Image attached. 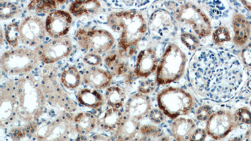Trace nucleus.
Segmentation results:
<instances>
[{
	"label": "nucleus",
	"mask_w": 251,
	"mask_h": 141,
	"mask_svg": "<svg viewBox=\"0 0 251 141\" xmlns=\"http://www.w3.org/2000/svg\"><path fill=\"white\" fill-rule=\"evenodd\" d=\"M250 106L251 107V101H250Z\"/></svg>",
	"instance_id": "obj_49"
},
{
	"label": "nucleus",
	"mask_w": 251,
	"mask_h": 141,
	"mask_svg": "<svg viewBox=\"0 0 251 141\" xmlns=\"http://www.w3.org/2000/svg\"><path fill=\"white\" fill-rule=\"evenodd\" d=\"M107 23L114 31L120 33L118 44L120 54L125 57H131L148 30L142 13L136 10L114 12L107 17Z\"/></svg>",
	"instance_id": "obj_2"
},
{
	"label": "nucleus",
	"mask_w": 251,
	"mask_h": 141,
	"mask_svg": "<svg viewBox=\"0 0 251 141\" xmlns=\"http://www.w3.org/2000/svg\"><path fill=\"white\" fill-rule=\"evenodd\" d=\"M156 87V83L151 80H144V81L141 83L140 86H139L138 91L139 93L147 94L151 93L153 92Z\"/></svg>",
	"instance_id": "obj_37"
},
{
	"label": "nucleus",
	"mask_w": 251,
	"mask_h": 141,
	"mask_svg": "<svg viewBox=\"0 0 251 141\" xmlns=\"http://www.w3.org/2000/svg\"><path fill=\"white\" fill-rule=\"evenodd\" d=\"M132 141H153V139L147 137V136H141L140 137H136Z\"/></svg>",
	"instance_id": "obj_43"
},
{
	"label": "nucleus",
	"mask_w": 251,
	"mask_h": 141,
	"mask_svg": "<svg viewBox=\"0 0 251 141\" xmlns=\"http://www.w3.org/2000/svg\"><path fill=\"white\" fill-rule=\"evenodd\" d=\"M247 86L250 89V90L251 91V80L247 83Z\"/></svg>",
	"instance_id": "obj_48"
},
{
	"label": "nucleus",
	"mask_w": 251,
	"mask_h": 141,
	"mask_svg": "<svg viewBox=\"0 0 251 141\" xmlns=\"http://www.w3.org/2000/svg\"><path fill=\"white\" fill-rule=\"evenodd\" d=\"M174 19L181 25L191 28L201 37L211 34L212 24L209 19L201 8L191 2L177 6L174 11Z\"/></svg>",
	"instance_id": "obj_6"
},
{
	"label": "nucleus",
	"mask_w": 251,
	"mask_h": 141,
	"mask_svg": "<svg viewBox=\"0 0 251 141\" xmlns=\"http://www.w3.org/2000/svg\"><path fill=\"white\" fill-rule=\"evenodd\" d=\"M84 61L89 66H97L102 62V57L100 55L89 53L85 56Z\"/></svg>",
	"instance_id": "obj_40"
},
{
	"label": "nucleus",
	"mask_w": 251,
	"mask_h": 141,
	"mask_svg": "<svg viewBox=\"0 0 251 141\" xmlns=\"http://www.w3.org/2000/svg\"><path fill=\"white\" fill-rule=\"evenodd\" d=\"M196 124L191 118L180 117L176 118L170 125L173 138L176 141H188Z\"/></svg>",
	"instance_id": "obj_19"
},
{
	"label": "nucleus",
	"mask_w": 251,
	"mask_h": 141,
	"mask_svg": "<svg viewBox=\"0 0 251 141\" xmlns=\"http://www.w3.org/2000/svg\"><path fill=\"white\" fill-rule=\"evenodd\" d=\"M151 106L149 96L141 93L134 94L126 103L125 116L140 121L149 115Z\"/></svg>",
	"instance_id": "obj_16"
},
{
	"label": "nucleus",
	"mask_w": 251,
	"mask_h": 141,
	"mask_svg": "<svg viewBox=\"0 0 251 141\" xmlns=\"http://www.w3.org/2000/svg\"><path fill=\"white\" fill-rule=\"evenodd\" d=\"M241 58L243 64L248 69H251V44L244 47L242 50Z\"/></svg>",
	"instance_id": "obj_38"
},
{
	"label": "nucleus",
	"mask_w": 251,
	"mask_h": 141,
	"mask_svg": "<svg viewBox=\"0 0 251 141\" xmlns=\"http://www.w3.org/2000/svg\"><path fill=\"white\" fill-rule=\"evenodd\" d=\"M141 135L147 136L148 138L153 139L160 138L163 136V130L156 125L148 124L141 126L140 130Z\"/></svg>",
	"instance_id": "obj_33"
},
{
	"label": "nucleus",
	"mask_w": 251,
	"mask_h": 141,
	"mask_svg": "<svg viewBox=\"0 0 251 141\" xmlns=\"http://www.w3.org/2000/svg\"><path fill=\"white\" fill-rule=\"evenodd\" d=\"M241 2L243 4L244 7L251 12V1H241Z\"/></svg>",
	"instance_id": "obj_44"
},
{
	"label": "nucleus",
	"mask_w": 251,
	"mask_h": 141,
	"mask_svg": "<svg viewBox=\"0 0 251 141\" xmlns=\"http://www.w3.org/2000/svg\"><path fill=\"white\" fill-rule=\"evenodd\" d=\"M235 121L238 124L251 125V111L247 107H241L234 113Z\"/></svg>",
	"instance_id": "obj_34"
},
{
	"label": "nucleus",
	"mask_w": 251,
	"mask_h": 141,
	"mask_svg": "<svg viewBox=\"0 0 251 141\" xmlns=\"http://www.w3.org/2000/svg\"><path fill=\"white\" fill-rule=\"evenodd\" d=\"M89 141H116L104 134H94L89 139Z\"/></svg>",
	"instance_id": "obj_41"
},
{
	"label": "nucleus",
	"mask_w": 251,
	"mask_h": 141,
	"mask_svg": "<svg viewBox=\"0 0 251 141\" xmlns=\"http://www.w3.org/2000/svg\"><path fill=\"white\" fill-rule=\"evenodd\" d=\"M101 4L96 0H82L73 2L69 10L72 15L76 17L97 14L101 10Z\"/></svg>",
	"instance_id": "obj_23"
},
{
	"label": "nucleus",
	"mask_w": 251,
	"mask_h": 141,
	"mask_svg": "<svg viewBox=\"0 0 251 141\" xmlns=\"http://www.w3.org/2000/svg\"><path fill=\"white\" fill-rule=\"evenodd\" d=\"M232 25L234 30V44L239 47H243L248 43L251 32L250 21L241 13H235L233 16Z\"/></svg>",
	"instance_id": "obj_18"
},
{
	"label": "nucleus",
	"mask_w": 251,
	"mask_h": 141,
	"mask_svg": "<svg viewBox=\"0 0 251 141\" xmlns=\"http://www.w3.org/2000/svg\"><path fill=\"white\" fill-rule=\"evenodd\" d=\"M207 136V133L205 129L196 128L188 141H205Z\"/></svg>",
	"instance_id": "obj_39"
},
{
	"label": "nucleus",
	"mask_w": 251,
	"mask_h": 141,
	"mask_svg": "<svg viewBox=\"0 0 251 141\" xmlns=\"http://www.w3.org/2000/svg\"><path fill=\"white\" fill-rule=\"evenodd\" d=\"M65 1H32L28 8L31 11L37 13H47L57 8L60 4L66 3Z\"/></svg>",
	"instance_id": "obj_28"
},
{
	"label": "nucleus",
	"mask_w": 251,
	"mask_h": 141,
	"mask_svg": "<svg viewBox=\"0 0 251 141\" xmlns=\"http://www.w3.org/2000/svg\"><path fill=\"white\" fill-rule=\"evenodd\" d=\"M111 80L110 73L97 67L89 69L83 74L85 84L96 89L106 88L111 84Z\"/></svg>",
	"instance_id": "obj_20"
},
{
	"label": "nucleus",
	"mask_w": 251,
	"mask_h": 141,
	"mask_svg": "<svg viewBox=\"0 0 251 141\" xmlns=\"http://www.w3.org/2000/svg\"><path fill=\"white\" fill-rule=\"evenodd\" d=\"M72 50L73 44L67 36L53 39L37 48L40 61L46 64H53L69 57Z\"/></svg>",
	"instance_id": "obj_11"
},
{
	"label": "nucleus",
	"mask_w": 251,
	"mask_h": 141,
	"mask_svg": "<svg viewBox=\"0 0 251 141\" xmlns=\"http://www.w3.org/2000/svg\"><path fill=\"white\" fill-rule=\"evenodd\" d=\"M46 24L37 16H30L20 24V41L29 47L39 46L46 35Z\"/></svg>",
	"instance_id": "obj_13"
},
{
	"label": "nucleus",
	"mask_w": 251,
	"mask_h": 141,
	"mask_svg": "<svg viewBox=\"0 0 251 141\" xmlns=\"http://www.w3.org/2000/svg\"><path fill=\"white\" fill-rule=\"evenodd\" d=\"M125 116L120 109L110 108L98 118V125L106 131H116L122 124Z\"/></svg>",
	"instance_id": "obj_22"
},
{
	"label": "nucleus",
	"mask_w": 251,
	"mask_h": 141,
	"mask_svg": "<svg viewBox=\"0 0 251 141\" xmlns=\"http://www.w3.org/2000/svg\"><path fill=\"white\" fill-rule=\"evenodd\" d=\"M239 124L235 121L234 114L226 110L214 112L206 122L207 135L216 141L227 137Z\"/></svg>",
	"instance_id": "obj_10"
},
{
	"label": "nucleus",
	"mask_w": 251,
	"mask_h": 141,
	"mask_svg": "<svg viewBox=\"0 0 251 141\" xmlns=\"http://www.w3.org/2000/svg\"><path fill=\"white\" fill-rule=\"evenodd\" d=\"M228 141H242V139L240 138H235L232 139V140Z\"/></svg>",
	"instance_id": "obj_47"
},
{
	"label": "nucleus",
	"mask_w": 251,
	"mask_h": 141,
	"mask_svg": "<svg viewBox=\"0 0 251 141\" xmlns=\"http://www.w3.org/2000/svg\"><path fill=\"white\" fill-rule=\"evenodd\" d=\"M17 97V115L27 123L37 121L46 108V97L37 80L30 75L15 83Z\"/></svg>",
	"instance_id": "obj_3"
},
{
	"label": "nucleus",
	"mask_w": 251,
	"mask_h": 141,
	"mask_svg": "<svg viewBox=\"0 0 251 141\" xmlns=\"http://www.w3.org/2000/svg\"><path fill=\"white\" fill-rule=\"evenodd\" d=\"M140 128V121L125 116L122 124L116 130L114 138L116 141H132L137 136Z\"/></svg>",
	"instance_id": "obj_21"
},
{
	"label": "nucleus",
	"mask_w": 251,
	"mask_h": 141,
	"mask_svg": "<svg viewBox=\"0 0 251 141\" xmlns=\"http://www.w3.org/2000/svg\"><path fill=\"white\" fill-rule=\"evenodd\" d=\"M242 141H251V127L246 132Z\"/></svg>",
	"instance_id": "obj_42"
},
{
	"label": "nucleus",
	"mask_w": 251,
	"mask_h": 141,
	"mask_svg": "<svg viewBox=\"0 0 251 141\" xmlns=\"http://www.w3.org/2000/svg\"><path fill=\"white\" fill-rule=\"evenodd\" d=\"M157 103L165 115L174 120L187 115L194 107L191 94L179 87H169L163 89L157 96Z\"/></svg>",
	"instance_id": "obj_5"
},
{
	"label": "nucleus",
	"mask_w": 251,
	"mask_h": 141,
	"mask_svg": "<svg viewBox=\"0 0 251 141\" xmlns=\"http://www.w3.org/2000/svg\"><path fill=\"white\" fill-rule=\"evenodd\" d=\"M74 126L70 118L62 117L40 124L35 129L37 141H62L66 140Z\"/></svg>",
	"instance_id": "obj_12"
},
{
	"label": "nucleus",
	"mask_w": 251,
	"mask_h": 141,
	"mask_svg": "<svg viewBox=\"0 0 251 141\" xmlns=\"http://www.w3.org/2000/svg\"><path fill=\"white\" fill-rule=\"evenodd\" d=\"M40 61L37 51L17 48L4 52L1 57V67L11 75L26 74L32 70Z\"/></svg>",
	"instance_id": "obj_7"
},
{
	"label": "nucleus",
	"mask_w": 251,
	"mask_h": 141,
	"mask_svg": "<svg viewBox=\"0 0 251 141\" xmlns=\"http://www.w3.org/2000/svg\"><path fill=\"white\" fill-rule=\"evenodd\" d=\"M60 80L62 84L66 88L75 89L79 86L81 77L75 67H70L63 71Z\"/></svg>",
	"instance_id": "obj_27"
},
{
	"label": "nucleus",
	"mask_w": 251,
	"mask_h": 141,
	"mask_svg": "<svg viewBox=\"0 0 251 141\" xmlns=\"http://www.w3.org/2000/svg\"><path fill=\"white\" fill-rule=\"evenodd\" d=\"M156 141H172V140H170V138L168 137V136H161V137L159 138L158 140Z\"/></svg>",
	"instance_id": "obj_46"
},
{
	"label": "nucleus",
	"mask_w": 251,
	"mask_h": 141,
	"mask_svg": "<svg viewBox=\"0 0 251 141\" xmlns=\"http://www.w3.org/2000/svg\"><path fill=\"white\" fill-rule=\"evenodd\" d=\"M75 39L82 49L98 55L109 50L115 42L113 35L103 29H78L75 33Z\"/></svg>",
	"instance_id": "obj_8"
},
{
	"label": "nucleus",
	"mask_w": 251,
	"mask_h": 141,
	"mask_svg": "<svg viewBox=\"0 0 251 141\" xmlns=\"http://www.w3.org/2000/svg\"><path fill=\"white\" fill-rule=\"evenodd\" d=\"M158 58L153 48L141 50L136 59L134 74L138 77L147 78L158 68Z\"/></svg>",
	"instance_id": "obj_17"
},
{
	"label": "nucleus",
	"mask_w": 251,
	"mask_h": 141,
	"mask_svg": "<svg viewBox=\"0 0 251 141\" xmlns=\"http://www.w3.org/2000/svg\"><path fill=\"white\" fill-rule=\"evenodd\" d=\"M213 113L214 112L212 106L209 105H203L197 109L196 116L199 121L207 122Z\"/></svg>",
	"instance_id": "obj_35"
},
{
	"label": "nucleus",
	"mask_w": 251,
	"mask_h": 141,
	"mask_svg": "<svg viewBox=\"0 0 251 141\" xmlns=\"http://www.w3.org/2000/svg\"><path fill=\"white\" fill-rule=\"evenodd\" d=\"M19 12V9L15 4L8 1L0 2V19L8 20L14 17Z\"/></svg>",
	"instance_id": "obj_30"
},
{
	"label": "nucleus",
	"mask_w": 251,
	"mask_h": 141,
	"mask_svg": "<svg viewBox=\"0 0 251 141\" xmlns=\"http://www.w3.org/2000/svg\"><path fill=\"white\" fill-rule=\"evenodd\" d=\"M165 116L161 110L157 109H151L149 114L150 120L156 124H160L164 122Z\"/></svg>",
	"instance_id": "obj_36"
},
{
	"label": "nucleus",
	"mask_w": 251,
	"mask_h": 141,
	"mask_svg": "<svg viewBox=\"0 0 251 141\" xmlns=\"http://www.w3.org/2000/svg\"><path fill=\"white\" fill-rule=\"evenodd\" d=\"M17 97L14 83H4L0 91V123L5 126L12 121L17 115Z\"/></svg>",
	"instance_id": "obj_14"
},
{
	"label": "nucleus",
	"mask_w": 251,
	"mask_h": 141,
	"mask_svg": "<svg viewBox=\"0 0 251 141\" xmlns=\"http://www.w3.org/2000/svg\"><path fill=\"white\" fill-rule=\"evenodd\" d=\"M77 99L82 106L92 109L99 108L104 103L101 94L96 90L88 89H83L78 91Z\"/></svg>",
	"instance_id": "obj_25"
},
{
	"label": "nucleus",
	"mask_w": 251,
	"mask_h": 141,
	"mask_svg": "<svg viewBox=\"0 0 251 141\" xmlns=\"http://www.w3.org/2000/svg\"><path fill=\"white\" fill-rule=\"evenodd\" d=\"M73 122L75 129L78 134L86 136L91 134L98 124V119L96 116L86 112L78 113Z\"/></svg>",
	"instance_id": "obj_24"
},
{
	"label": "nucleus",
	"mask_w": 251,
	"mask_h": 141,
	"mask_svg": "<svg viewBox=\"0 0 251 141\" xmlns=\"http://www.w3.org/2000/svg\"><path fill=\"white\" fill-rule=\"evenodd\" d=\"M181 41L190 50H197L200 46V40L193 33L184 32L180 36Z\"/></svg>",
	"instance_id": "obj_32"
},
{
	"label": "nucleus",
	"mask_w": 251,
	"mask_h": 141,
	"mask_svg": "<svg viewBox=\"0 0 251 141\" xmlns=\"http://www.w3.org/2000/svg\"><path fill=\"white\" fill-rule=\"evenodd\" d=\"M73 18L64 10H55L47 16L46 21L47 33L52 39L66 37L71 27Z\"/></svg>",
	"instance_id": "obj_15"
},
{
	"label": "nucleus",
	"mask_w": 251,
	"mask_h": 141,
	"mask_svg": "<svg viewBox=\"0 0 251 141\" xmlns=\"http://www.w3.org/2000/svg\"><path fill=\"white\" fill-rule=\"evenodd\" d=\"M212 39L215 43L217 45H221L230 41V31L226 26H220L214 31L212 34Z\"/></svg>",
	"instance_id": "obj_31"
},
{
	"label": "nucleus",
	"mask_w": 251,
	"mask_h": 141,
	"mask_svg": "<svg viewBox=\"0 0 251 141\" xmlns=\"http://www.w3.org/2000/svg\"><path fill=\"white\" fill-rule=\"evenodd\" d=\"M192 88L201 97L217 102L234 97L243 82L239 60L228 51L203 48L197 51L189 67Z\"/></svg>",
	"instance_id": "obj_1"
},
{
	"label": "nucleus",
	"mask_w": 251,
	"mask_h": 141,
	"mask_svg": "<svg viewBox=\"0 0 251 141\" xmlns=\"http://www.w3.org/2000/svg\"><path fill=\"white\" fill-rule=\"evenodd\" d=\"M104 96L107 104L111 108L120 109L125 104V92L120 87H108L105 93Z\"/></svg>",
	"instance_id": "obj_26"
},
{
	"label": "nucleus",
	"mask_w": 251,
	"mask_h": 141,
	"mask_svg": "<svg viewBox=\"0 0 251 141\" xmlns=\"http://www.w3.org/2000/svg\"><path fill=\"white\" fill-rule=\"evenodd\" d=\"M186 65L187 57L180 47L174 44H169L157 68L156 82L167 85L180 79L184 74Z\"/></svg>",
	"instance_id": "obj_4"
},
{
	"label": "nucleus",
	"mask_w": 251,
	"mask_h": 141,
	"mask_svg": "<svg viewBox=\"0 0 251 141\" xmlns=\"http://www.w3.org/2000/svg\"><path fill=\"white\" fill-rule=\"evenodd\" d=\"M148 28L153 39L167 40L176 35L178 28L176 21L168 11L158 9L150 17Z\"/></svg>",
	"instance_id": "obj_9"
},
{
	"label": "nucleus",
	"mask_w": 251,
	"mask_h": 141,
	"mask_svg": "<svg viewBox=\"0 0 251 141\" xmlns=\"http://www.w3.org/2000/svg\"><path fill=\"white\" fill-rule=\"evenodd\" d=\"M75 141H89V140L86 136L79 135L75 139Z\"/></svg>",
	"instance_id": "obj_45"
},
{
	"label": "nucleus",
	"mask_w": 251,
	"mask_h": 141,
	"mask_svg": "<svg viewBox=\"0 0 251 141\" xmlns=\"http://www.w3.org/2000/svg\"><path fill=\"white\" fill-rule=\"evenodd\" d=\"M4 37L10 46L15 48L20 41V24L12 23L8 24L4 30Z\"/></svg>",
	"instance_id": "obj_29"
}]
</instances>
